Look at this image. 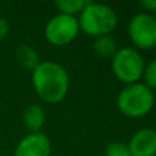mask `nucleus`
Listing matches in <instances>:
<instances>
[{"label":"nucleus","mask_w":156,"mask_h":156,"mask_svg":"<svg viewBox=\"0 0 156 156\" xmlns=\"http://www.w3.org/2000/svg\"><path fill=\"white\" fill-rule=\"evenodd\" d=\"M32 83L36 94L43 101L58 104L67 96L70 77L60 63L44 60L32 71Z\"/></svg>","instance_id":"f257e3e1"},{"label":"nucleus","mask_w":156,"mask_h":156,"mask_svg":"<svg viewBox=\"0 0 156 156\" xmlns=\"http://www.w3.org/2000/svg\"><path fill=\"white\" fill-rule=\"evenodd\" d=\"M80 30L92 37L110 36L118 25V15L115 10L107 4L88 2L78 18Z\"/></svg>","instance_id":"f03ea898"},{"label":"nucleus","mask_w":156,"mask_h":156,"mask_svg":"<svg viewBox=\"0 0 156 156\" xmlns=\"http://www.w3.org/2000/svg\"><path fill=\"white\" fill-rule=\"evenodd\" d=\"M116 105L123 115L129 118H141L154 108L155 93L145 83H130L119 92Z\"/></svg>","instance_id":"7ed1b4c3"},{"label":"nucleus","mask_w":156,"mask_h":156,"mask_svg":"<svg viewBox=\"0 0 156 156\" xmlns=\"http://www.w3.org/2000/svg\"><path fill=\"white\" fill-rule=\"evenodd\" d=\"M111 67L114 76L121 82L130 85L143 78L145 62L136 48H119L111 58Z\"/></svg>","instance_id":"20e7f679"},{"label":"nucleus","mask_w":156,"mask_h":156,"mask_svg":"<svg viewBox=\"0 0 156 156\" xmlns=\"http://www.w3.org/2000/svg\"><path fill=\"white\" fill-rule=\"evenodd\" d=\"M78 33H80V25L76 16L58 14L47 22L44 37L52 45L65 47L76 40Z\"/></svg>","instance_id":"39448f33"},{"label":"nucleus","mask_w":156,"mask_h":156,"mask_svg":"<svg viewBox=\"0 0 156 156\" xmlns=\"http://www.w3.org/2000/svg\"><path fill=\"white\" fill-rule=\"evenodd\" d=\"M129 37L136 48L154 49L156 47V16L138 12L129 22Z\"/></svg>","instance_id":"423d86ee"},{"label":"nucleus","mask_w":156,"mask_h":156,"mask_svg":"<svg viewBox=\"0 0 156 156\" xmlns=\"http://www.w3.org/2000/svg\"><path fill=\"white\" fill-rule=\"evenodd\" d=\"M52 145L44 133H29L18 143L14 156H51Z\"/></svg>","instance_id":"0eeeda50"},{"label":"nucleus","mask_w":156,"mask_h":156,"mask_svg":"<svg viewBox=\"0 0 156 156\" xmlns=\"http://www.w3.org/2000/svg\"><path fill=\"white\" fill-rule=\"evenodd\" d=\"M127 148L132 156H156V129L144 127L136 132Z\"/></svg>","instance_id":"6e6552de"},{"label":"nucleus","mask_w":156,"mask_h":156,"mask_svg":"<svg viewBox=\"0 0 156 156\" xmlns=\"http://www.w3.org/2000/svg\"><path fill=\"white\" fill-rule=\"evenodd\" d=\"M23 125L29 132L38 133L43 129L44 123H45V112L44 108L38 104H32L23 111V116H22Z\"/></svg>","instance_id":"1a4fd4ad"},{"label":"nucleus","mask_w":156,"mask_h":156,"mask_svg":"<svg viewBox=\"0 0 156 156\" xmlns=\"http://www.w3.org/2000/svg\"><path fill=\"white\" fill-rule=\"evenodd\" d=\"M15 58L22 67L26 69V70H32V71L34 70L38 66V63L41 62L38 52L29 45L18 47V49H16V52H15Z\"/></svg>","instance_id":"9d476101"},{"label":"nucleus","mask_w":156,"mask_h":156,"mask_svg":"<svg viewBox=\"0 0 156 156\" xmlns=\"http://www.w3.org/2000/svg\"><path fill=\"white\" fill-rule=\"evenodd\" d=\"M93 49L100 58H112L118 51V45L111 36H101L94 38Z\"/></svg>","instance_id":"9b49d317"},{"label":"nucleus","mask_w":156,"mask_h":156,"mask_svg":"<svg viewBox=\"0 0 156 156\" xmlns=\"http://www.w3.org/2000/svg\"><path fill=\"white\" fill-rule=\"evenodd\" d=\"M86 4H88L86 0H58L55 3L56 8L59 10V14L70 16H76L77 14H80Z\"/></svg>","instance_id":"f8f14e48"},{"label":"nucleus","mask_w":156,"mask_h":156,"mask_svg":"<svg viewBox=\"0 0 156 156\" xmlns=\"http://www.w3.org/2000/svg\"><path fill=\"white\" fill-rule=\"evenodd\" d=\"M144 83L148 86L149 89H156V59L151 60L148 65H145V69H144Z\"/></svg>","instance_id":"ddd939ff"},{"label":"nucleus","mask_w":156,"mask_h":156,"mask_svg":"<svg viewBox=\"0 0 156 156\" xmlns=\"http://www.w3.org/2000/svg\"><path fill=\"white\" fill-rule=\"evenodd\" d=\"M105 156H132L126 144L123 143H111L105 148Z\"/></svg>","instance_id":"4468645a"},{"label":"nucleus","mask_w":156,"mask_h":156,"mask_svg":"<svg viewBox=\"0 0 156 156\" xmlns=\"http://www.w3.org/2000/svg\"><path fill=\"white\" fill-rule=\"evenodd\" d=\"M10 32V23L5 18H0V41L4 40Z\"/></svg>","instance_id":"2eb2a0df"},{"label":"nucleus","mask_w":156,"mask_h":156,"mask_svg":"<svg viewBox=\"0 0 156 156\" xmlns=\"http://www.w3.org/2000/svg\"><path fill=\"white\" fill-rule=\"evenodd\" d=\"M140 5L145 10V12H148V14L156 12V0H144V2L140 3Z\"/></svg>","instance_id":"dca6fc26"}]
</instances>
